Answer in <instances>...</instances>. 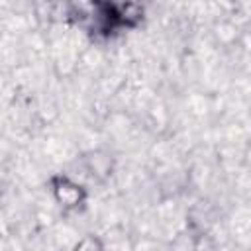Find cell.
<instances>
[{
	"label": "cell",
	"mask_w": 251,
	"mask_h": 251,
	"mask_svg": "<svg viewBox=\"0 0 251 251\" xmlns=\"http://www.w3.org/2000/svg\"><path fill=\"white\" fill-rule=\"evenodd\" d=\"M139 18L135 4H120L116 0H92V27L100 33H112L120 27H129Z\"/></svg>",
	"instance_id": "1"
}]
</instances>
